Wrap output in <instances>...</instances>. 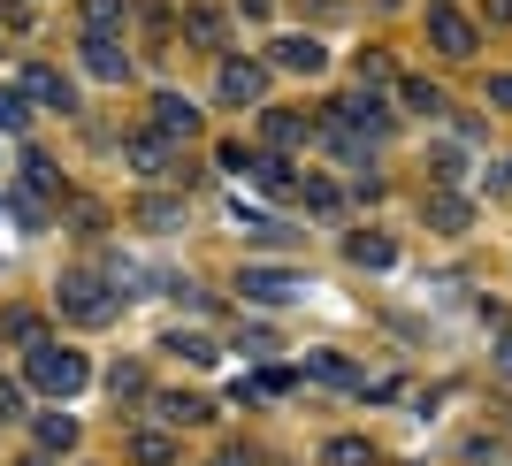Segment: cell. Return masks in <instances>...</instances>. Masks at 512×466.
I'll list each match as a JSON object with an SVG mask.
<instances>
[{
    "label": "cell",
    "instance_id": "cell-1",
    "mask_svg": "<svg viewBox=\"0 0 512 466\" xmlns=\"http://www.w3.org/2000/svg\"><path fill=\"white\" fill-rule=\"evenodd\" d=\"M23 382H31L39 398H77L92 382V367H85V352H69V344H31V352H23Z\"/></svg>",
    "mask_w": 512,
    "mask_h": 466
},
{
    "label": "cell",
    "instance_id": "cell-2",
    "mask_svg": "<svg viewBox=\"0 0 512 466\" xmlns=\"http://www.w3.org/2000/svg\"><path fill=\"white\" fill-rule=\"evenodd\" d=\"M54 306H62L69 321L100 329V321H115V283H107L100 268H69V276L54 283Z\"/></svg>",
    "mask_w": 512,
    "mask_h": 466
},
{
    "label": "cell",
    "instance_id": "cell-3",
    "mask_svg": "<svg viewBox=\"0 0 512 466\" xmlns=\"http://www.w3.org/2000/svg\"><path fill=\"white\" fill-rule=\"evenodd\" d=\"M237 298H253V306H291V298H306V276L299 268H245V276H237Z\"/></svg>",
    "mask_w": 512,
    "mask_h": 466
},
{
    "label": "cell",
    "instance_id": "cell-4",
    "mask_svg": "<svg viewBox=\"0 0 512 466\" xmlns=\"http://www.w3.org/2000/svg\"><path fill=\"white\" fill-rule=\"evenodd\" d=\"M329 123H337V130H352V138H383V130H390V107L360 85L352 100H337V107H329Z\"/></svg>",
    "mask_w": 512,
    "mask_h": 466
},
{
    "label": "cell",
    "instance_id": "cell-5",
    "mask_svg": "<svg viewBox=\"0 0 512 466\" xmlns=\"http://www.w3.org/2000/svg\"><path fill=\"white\" fill-rule=\"evenodd\" d=\"M428 46L451 54V62H467V54H474V23L459 16V8H428Z\"/></svg>",
    "mask_w": 512,
    "mask_h": 466
},
{
    "label": "cell",
    "instance_id": "cell-6",
    "mask_svg": "<svg viewBox=\"0 0 512 466\" xmlns=\"http://www.w3.org/2000/svg\"><path fill=\"white\" fill-rule=\"evenodd\" d=\"M260 92H268V69L260 62H222V100L230 107H253Z\"/></svg>",
    "mask_w": 512,
    "mask_h": 466
},
{
    "label": "cell",
    "instance_id": "cell-7",
    "mask_svg": "<svg viewBox=\"0 0 512 466\" xmlns=\"http://www.w3.org/2000/svg\"><path fill=\"white\" fill-rule=\"evenodd\" d=\"M153 130H161V138H199L192 100H176V92H153Z\"/></svg>",
    "mask_w": 512,
    "mask_h": 466
},
{
    "label": "cell",
    "instance_id": "cell-8",
    "mask_svg": "<svg viewBox=\"0 0 512 466\" xmlns=\"http://www.w3.org/2000/svg\"><path fill=\"white\" fill-rule=\"evenodd\" d=\"M85 69H92V77H107V85L130 69V54L115 46V31H85Z\"/></svg>",
    "mask_w": 512,
    "mask_h": 466
},
{
    "label": "cell",
    "instance_id": "cell-9",
    "mask_svg": "<svg viewBox=\"0 0 512 466\" xmlns=\"http://www.w3.org/2000/svg\"><path fill=\"white\" fill-rule=\"evenodd\" d=\"M153 421H161V428H199V421H214V405H207V398H184V390H169V398H153Z\"/></svg>",
    "mask_w": 512,
    "mask_h": 466
},
{
    "label": "cell",
    "instance_id": "cell-10",
    "mask_svg": "<svg viewBox=\"0 0 512 466\" xmlns=\"http://www.w3.org/2000/svg\"><path fill=\"white\" fill-rule=\"evenodd\" d=\"M306 375L314 382H329V390H367V375L352 360H344V352H306Z\"/></svg>",
    "mask_w": 512,
    "mask_h": 466
},
{
    "label": "cell",
    "instance_id": "cell-11",
    "mask_svg": "<svg viewBox=\"0 0 512 466\" xmlns=\"http://www.w3.org/2000/svg\"><path fill=\"white\" fill-rule=\"evenodd\" d=\"M321 62H329V54H321L314 31H291V39H276V69H299V77H314Z\"/></svg>",
    "mask_w": 512,
    "mask_h": 466
},
{
    "label": "cell",
    "instance_id": "cell-12",
    "mask_svg": "<svg viewBox=\"0 0 512 466\" xmlns=\"http://www.w3.org/2000/svg\"><path fill=\"white\" fill-rule=\"evenodd\" d=\"M428 230H444V237H459V230H467V222H474V207H467V199H459V191H428Z\"/></svg>",
    "mask_w": 512,
    "mask_h": 466
},
{
    "label": "cell",
    "instance_id": "cell-13",
    "mask_svg": "<svg viewBox=\"0 0 512 466\" xmlns=\"http://www.w3.org/2000/svg\"><path fill=\"white\" fill-rule=\"evenodd\" d=\"M23 92H31V100H46L54 115H69V107H77V92H69L54 69H23Z\"/></svg>",
    "mask_w": 512,
    "mask_h": 466
},
{
    "label": "cell",
    "instance_id": "cell-14",
    "mask_svg": "<svg viewBox=\"0 0 512 466\" xmlns=\"http://www.w3.org/2000/svg\"><path fill=\"white\" fill-rule=\"evenodd\" d=\"M123 161H130L138 176H161V169H169V138H161V130H153V138H130Z\"/></svg>",
    "mask_w": 512,
    "mask_h": 466
},
{
    "label": "cell",
    "instance_id": "cell-15",
    "mask_svg": "<svg viewBox=\"0 0 512 466\" xmlns=\"http://www.w3.org/2000/svg\"><path fill=\"white\" fill-rule=\"evenodd\" d=\"M352 260H360V268H390V260H398V245H390L383 230H367V237H352Z\"/></svg>",
    "mask_w": 512,
    "mask_h": 466
},
{
    "label": "cell",
    "instance_id": "cell-16",
    "mask_svg": "<svg viewBox=\"0 0 512 466\" xmlns=\"http://www.w3.org/2000/svg\"><path fill=\"white\" fill-rule=\"evenodd\" d=\"M169 352H176L184 367H214V344L199 337V329H176V337H169Z\"/></svg>",
    "mask_w": 512,
    "mask_h": 466
},
{
    "label": "cell",
    "instance_id": "cell-17",
    "mask_svg": "<svg viewBox=\"0 0 512 466\" xmlns=\"http://www.w3.org/2000/svg\"><path fill=\"white\" fill-rule=\"evenodd\" d=\"M306 130H314V123H306V115H291V107H276V115H268V146H299Z\"/></svg>",
    "mask_w": 512,
    "mask_h": 466
},
{
    "label": "cell",
    "instance_id": "cell-18",
    "mask_svg": "<svg viewBox=\"0 0 512 466\" xmlns=\"http://www.w3.org/2000/svg\"><path fill=\"white\" fill-rule=\"evenodd\" d=\"M130 0H85V31H123Z\"/></svg>",
    "mask_w": 512,
    "mask_h": 466
},
{
    "label": "cell",
    "instance_id": "cell-19",
    "mask_svg": "<svg viewBox=\"0 0 512 466\" xmlns=\"http://www.w3.org/2000/svg\"><path fill=\"white\" fill-rule=\"evenodd\" d=\"M39 444L46 451H69V444H77V421H69V413H39Z\"/></svg>",
    "mask_w": 512,
    "mask_h": 466
},
{
    "label": "cell",
    "instance_id": "cell-20",
    "mask_svg": "<svg viewBox=\"0 0 512 466\" xmlns=\"http://www.w3.org/2000/svg\"><path fill=\"white\" fill-rule=\"evenodd\" d=\"M130 459H138V466H169V459H176V444L161 436V428H146V436L130 444Z\"/></svg>",
    "mask_w": 512,
    "mask_h": 466
},
{
    "label": "cell",
    "instance_id": "cell-21",
    "mask_svg": "<svg viewBox=\"0 0 512 466\" xmlns=\"http://www.w3.org/2000/svg\"><path fill=\"white\" fill-rule=\"evenodd\" d=\"M299 199H306L314 214H337V207H344V191H337V184H321V176H306V184H299Z\"/></svg>",
    "mask_w": 512,
    "mask_h": 466
},
{
    "label": "cell",
    "instance_id": "cell-22",
    "mask_svg": "<svg viewBox=\"0 0 512 466\" xmlns=\"http://www.w3.org/2000/svg\"><path fill=\"white\" fill-rule=\"evenodd\" d=\"M23 123H31V100L16 85H0V130H23Z\"/></svg>",
    "mask_w": 512,
    "mask_h": 466
},
{
    "label": "cell",
    "instance_id": "cell-23",
    "mask_svg": "<svg viewBox=\"0 0 512 466\" xmlns=\"http://www.w3.org/2000/svg\"><path fill=\"white\" fill-rule=\"evenodd\" d=\"M406 107H413V115H444V92L428 85V77H413V85H406Z\"/></svg>",
    "mask_w": 512,
    "mask_h": 466
},
{
    "label": "cell",
    "instance_id": "cell-24",
    "mask_svg": "<svg viewBox=\"0 0 512 466\" xmlns=\"http://www.w3.org/2000/svg\"><path fill=\"white\" fill-rule=\"evenodd\" d=\"M329 466H375V451H367L360 436H337V444H329Z\"/></svg>",
    "mask_w": 512,
    "mask_h": 466
},
{
    "label": "cell",
    "instance_id": "cell-25",
    "mask_svg": "<svg viewBox=\"0 0 512 466\" xmlns=\"http://www.w3.org/2000/svg\"><path fill=\"white\" fill-rule=\"evenodd\" d=\"M184 31H192L199 46H222V16H207V8H192V16H184Z\"/></svg>",
    "mask_w": 512,
    "mask_h": 466
},
{
    "label": "cell",
    "instance_id": "cell-26",
    "mask_svg": "<svg viewBox=\"0 0 512 466\" xmlns=\"http://www.w3.org/2000/svg\"><path fill=\"white\" fill-rule=\"evenodd\" d=\"M0 329H8V337H16V344H39V314H8V321H0Z\"/></svg>",
    "mask_w": 512,
    "mask_h": 466
},
{
    "label": "cell",
    "instance_id": "cell-27",
    "mask_svg": "<svg viewBox=\"0 0 512 466\" xmlns=\"http://www.w3.org/2000/svg\"><path fill=\"white\" fill-rule=\"evenodd\" d=\"M115 398H146V375H138V367H115Z\"/></svg>",
    "mask_w": 512,
    "mask_h": 466
},
{
    "label": "cell",
    "instance_id": "cell-28",
    "mask_svg": "<svg viewBox=\"0 0 512 466\" xmlns=\"http://www.w3.org/2000/svg\"><path fill=\"white\" fill-rule=\"evenodd\" d=\"M237 344H245L253 360H268V352H276V329H245V337H237Z\"/></svg>",
    "mask_w": 512,
    "mask_h": 466
},
{
    "label": "cell",
    "instance_id": "cell-29",
    "mask_svg": "<svg viewBox=\"0 0 512 466\" xmlns=\"http://www.w3.org/2000/svg\"><path fill=\"white\" fill-rule=\"evenodd\" d=\"M16 413H23V390H16V382H0V421H16Z\"/></svg>",
    "mask_w": 512,
    "mask_h": 466
},
{
    "label": "cell",
    "instance_id": "cell-30",
    "mask_svg": "<svg viewBox=\"0 0 512 466\" xmlns=\"http://www.w3.org/2000/svg\"><path fill=\"white\" fill-rule=\"evenodd\" d=\"M214 466H253V451H237V444H230V451H214Z\"/></svg>",
    "mask_w": 512,
    "mask_h": 466
},
{
    "label": "cell",
    "instance_id": "cell-31",
    "mask_svg": "<svg viewBox=\"0 0 512 466\" xmlns=\"http://www.w3.org/2000/svg\"><path fill=\"white\" fill-rule=\"evenodd\" d=\"M490 100H497V107H512V77H490Z\"/></svg>",
    "mask_w": 512,
    "mask_h": 466
},
{
    "label": "cell",
    "instance_id": "cell-32",
    "mask_svg": "<svg viewBox=\"0 0 512 466\" xmlns=\"http://www.w3.org/2000/svg\"><path fill=\"white\" fill-rule=\"evenodd\" d=\"M497 367H505V375H512V329H505V337H497Z\"/></svg>",
    "mask_w": 512,
    "mask_h": 466
},
{
    "label": "cell",
    "instance_id": "cell-33",
    "mask_svg": "<svg viewBox=\"0 0 512 466\" xmlns=\"http://www.w3.org/2000/svg\"><path fill=\"white\" fill-rule=\"evenodd\" d=\"M237 8H245V16H268V0H237Z\"/></svg>",
    "mask_w": 512,
    "mask_h": 466
},
{
    "label": "cell",
    "instance_id": "cell-34",
    "mask_svg": "<svg viewBox=\"0 0 512 466\" xmlns=\"http://www.w3.org/2000/svg\"><path fill=\"white\" fill-rule=\"evenodd\" d=\"M23 466H46V459H23Z\"/></svg>",
    "mask_w": 512,
    "mask_h": 466
}]
</instances>
